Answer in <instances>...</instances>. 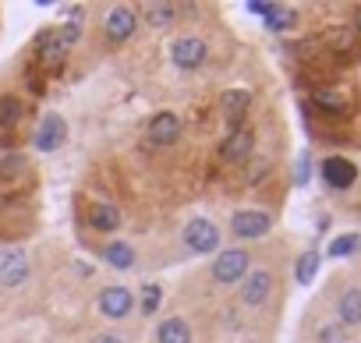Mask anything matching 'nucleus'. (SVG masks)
I'll return each mask as SVG.
<instances>
[{"label":"nucleus","instance_id":"obj_24","mask_svg":"<svg viewBox=\"0 0 361 343\" xmlns=\"http://www.w3.org/2000/svg\"><path fill=\"white\" fill-rule=\"evenodd\" d=\"M18 174H25V156H8L4 163H0V177H18Z\"/></svg>","mask_w":361,"mask_h":343},{"label":"nucleus","instance_id":"obj_18","mask_svg":"<svg viewBox=\"0 0 361 343\" xmlns=\"http://www.w3.org/2000/svg\"><path fill=\"white\" fill-rule=\"evenodd\" d=\"M22 113H25V103L18 96H4V99H0V124H4V127H11Z\"/></svg>","mask_w":361,"mask_h":343},{"label":"nucleus","instance_id":"obj_7","mask_svg":"<svg viewBox=\"0 0 361 343\" xmlns=\"http://www.w3.org/2000/svg\"><path fill=\"white\" fill-rule=\"evenodd\" d=\"M29 280V258L22 251H4L0 255V283L4 287H18Z\"/></svg>","mask_w":361,"mask_h":343},{"label":"nucleus","instance_id":"obj_26","mask_svg":"<svg viewBox=\"0 0 361 343\" xmlns=\"http://www.w3.org/2000/svg\"><path fill=\"white\" fill-rule=\"evenodd\" d=\"M142 308H145V311H156V308H159V287H156V283L145 287V294H142Z\"/></svg>","mask_w":361,"mask_h":343},{"label":"nucleus","instance_id":"obj_16","mask_svg":"<svg viewBox=\"0 0 361 343\" xmlns=\"http://www.w3.org/2000/svg\"><path fill=\"white\" fill-rule=\"evenodd\" d=\"M106 262L114 266V269H131L135 266V251H131V244H124V241H114V244H106Z\"/></svg>","mask_w":361,"mask_h":343},{"label":"nucleus","instance_id":"obj_31","mask_svg":"<svg viewBox=\"0 0 361 343\" xmlns=\"http://www.w3.org/2000/svg\"><path fill=\"white\" fill-rule=\"evenodd\" d=\"M354 25H357V32H361V11H357V15H354Z\"/></svg>","mask_w":361,"mask_h":343},{"label":"nucleus","instance_id":"obj_14","mask_svg":"<svg viewBox=\"0 0 361 343\" xmlns=\"http://www.w3.org/2000/svg\"><path fill=\"white\" fill-rule=\"evenodd\" d=\"M117 223H121L117 206H110V202L89 206V227H92V230H117Z\"/></svg>","mask_w":361,"mask_h":343},{"label":"nucleus","instance_id":"obj_15","mask_svg":"<svg viewBox=\"0 0 361 343\" xmlns=\"http://www.w3.org/2000/svg\"><path fill=\"white\" fill-rule=\"evenodd\" d=\"M159 343H192V329L185 318H166L159 325Z\"/></svg>","mask_w":361,"mask_h":343},{"label":"nucleus","instance_id":"obj_21","mask_svg":"<svg viewBox=\"0 0 361 343\" xmlns=\"http://www.w3.org/2000/svg\"><path fill=\"white\" fill-rule=\"evenodd\" d=\"M145 18H149V25H166V22H173V8L170 4H149Z\"/></svg>","mask_w":361,"mask_h":343},{"label":"nucleus","instance_id":"obj_8","mask_svg":"<svg viewBox=\"0 0 361 343\" xmlns=\"http://www.w3.org/2000/svg\"><path fill=\"white\" fill-rule=\"evenodd\" d=\"M234 234L238 237H245V241H252V237H262V234H269V216L266 213H259V209H245V213H238L234 216Z\"/></svg>","mask_w":361,"mask_h":343},{"label":"nucleus","instance_id":"obj_30","mask_svg":"<svg viewBox=\"0 0 361 343\" xmlns=\"http://www.w3.org/2000/svg\"><path fill=\"white\" fill-rule=\"evenodd\" d=\"M96 343H121V339H117V336H99Z\"/></svg>","mask_w":361,"mask_h":343},{"label":"nucleus","instance_id":"obj_12","mask_svg":"<svg viewBox=\"0 0 361 343\" xmlns=\"http://www.w3.org/2000/svg\"><path fill=\"white\" fill-rule=\"evenodd\" d=\"M135 25H138V18H135L128 8H114L110 18H106V36H110L114 43H124V39L135 32Z\"/></svg>","mask_w":361,"mask_h":343},{"label":"nucleus","instance_id":"obj_4","mask_svg":"<svg viewBox=\"0 0 361 343\" xmlns=\"http://www.w3.org/2000/svg\"><path fill=\"white\" fill-rule=\"evenodd\" d=\"M252 145H255V135H252V127H234V131L224 138V145H220V156H224L227 163H238V159H248V156H252Z\"/></svg>","mask_w":361,"mask_h":343},{"label":"nucleus","instance_id":"obj_22","mask_svg":"<svg viewBox=\"0 0 361 343\" xmlns=\"http://www.w3.org/2000/svg\"><path fill=\"white\" fill-rule=\"evenodd\" d=\"M315 269H319V255H315V251L301 255V262H298V280H301V283H312V280H315Z\"/></svg>","mask_w":361,"mask_h":343},{"label":"nucleus","instance_id":"obj_13","mask_svg":"<svg viewBox=\"0 0 361 343\" xmlns=\"http://www.w3.org/2000/svg\"><path fill=\"white\" fill-rule=\"evenodd\" d=\"M248 106H252V96H248L245 89H231V92H224V117H227V124L241 127V117L248 113Z\"/></svg>","mask_w":361,"mask_h":343},{"label":"nucleus","instance_id":"obj_5","mask_svg":"<svg viewBox=\"0 0 361 343\" xmlns=\"http://www.w3.org/2000/svg\"><path fill=\"white\" fill-rule=\"evenodd\" d=\"M170 57H173L177 68H199L206 61V43L195 39V36H185V39H177L170 46Z\"/></svg>","mask_w":361,"mask_h":343},{"label":"nucleus","instance_id":"obj_25","mask_svg":"<svg viewBox=\"0 0 361 343\" xmlns=\"http://www.w3.org/2000/svg\"><path fill=\"white\" fill-rule=\"evenodd\" d=\"M287 25H294V11L273 8V11H269V29H287Z\"/></svg>","mask_w":361,"mask_h":343},{"label":"nucleus","instance_id":"obj_6","mask_svg":"<svg viewBox=\"0 0 361 343\" xmlns=\"http://www.w3.org/2000/svg\"><path fill=\"white\" fill-rule=\"evenodd\" d=\"M245 273H248V255L245 251H224L213 266V276L220 283H238Z\"/></svg>","mask_w":361,"mask_h":343},{"label":"nucleus","instance_id":"obj_10","mask_svg":"<svg viewBox=\"0 0 361 343\" xmlns=\"http://www.w3.org/2000/svg\"><path fill=\"white\" fill-rule=\"evenodd\" d=\"M149 138L156 142V145H173L177 138H180V120L173 117V113H156L152 120H149Z\"/></svg>","mask_w":361,"mask_h":343},{"label":"nucleus","instance_id":"obj_23","mask_svg":"<svg viewBox=\"0 0 361 343\" xmlns=\"http://www.w3.org/2000/svg\"><path fill=\"white\" fill-rule=\"evenodd\" d=\"M78 36H82V22H78V18H71V22L57 32V43L68 50V46H75V43H78Z\"/></svg>","mask_w":361,"mask_h":343},{"label":"nucleus","instance_id":"obj_17","mask_svg":"<svg viewBox=\"0 0 361 343\" xmlns=\"http://www.w3.org/2000/svg\"><path fill=\"white\" fill-rule=\"evenodd\" d=\"M340 318H343L347 325H357V322H361V290H347V294L340 297Z\"/></svg>","mask_w":361,"mask_h":343},{"label":"nucleus","instance_id":"obj_19","mask_svg":"<svg viewBox=\"0 0 361 343\" xmlns=\"http://www.w3.org/2000/svg\"><path fill=\"white\" fill-rule=\"evenodd\" d=\"M357 244H361V237H357V234H343V237H336V241L329 244V255H333V258L354 255V251H357Z\"/></svg>","mask_w":361,"mask_h":343},{"label":"nucleus","instance_id":"obj_20","mask_svg":"<svg viewBox=\"0 0 361 343\" xmlns=\"http://www.w3.org/2000/svg\"><path fill=\"white\" fill-rule=\"evenodd\" d=\"M315 103H319V110H326V113H343V110H347L340 92H315Z\"/></svg>","mask_w":361,"mask_h":343},{"label":"nucleus","instance_id":"obj_9","mask_svg":"<svg viewBox=\"0 0 361 343\" xmlns=\"http://www.w3.org/2000/svg\"><path fill=\"white\" fill-rule=\"evenodd\" d=\"M131 304H135V297H131L128 287H106V290L99 294V308H103V315H110V318H124V315L131 311Z\"/></svg>","mask_w":361,"mask_h":343},{"label":"nucleus","instance_id":"obj_11","mask_svg":"<svg viewBox=\"0 0 361 343\" xmlns=\"http://www.w3.org/2000/svg\"><path fill=\"white\" fill-rule=\"evenodd\" d=\"M269 290H273V276L266 269H255V273H248V280L241 287V301L245 304H262L269 297Z\"/></svg>","mask_w":361,"mask_h":343},{"label":"nucleus","instance_id":"obj_3","mask_svg":"<svg viewBox=\"0 0 361 343\" xmlns=\"http://www.w3.org/2000/svg\"><path fill=\"white\" fill-rule=\"evenodd\" d=\"M322 177H326V185L329 188H350L354 181H357V166L350 163V159H340V156H333V159H326L322 163Z\"/></svg>","mask_w":361,"mask_h":343},{"label":"nucleus","instance_id":"obj_29","mask_svg":"<svg viewBox=\"0 0 361 343\" xmlns=\"http://www.w3.org/2000/svg\"><path fill=\"white\" fill-rule=\"evenodd\" d=\"M305 181H308V156L298 159V185H305Z\"/></svg>","mask_w":361,"mask_h":343},{"label":"nucleus","instance_id":"obj_2","mask_svg":"<svg viewBox=\"0 0 361 343\" xmlns=\"http://www.w3.org/2000/svg\"><path fill=\"white\" fill-rule=\"evenodd\" d=\"M185 244H188L192 251H213V248L220 244V230H216L209 220H192V223L185 227Z\"/></svg>","mask_w":361,"mask_h":343},{"label":"nucleus","instance_id":"obj_28","mask_svg":"<svg viewBox=\"0 0 361 343\" xmlns=\"http://www.w3.org/2000/svg\"><path fill=\"white\" fill-rule=\"evenodd\" d=\"M319 336H322L326 343H343V339H340V325H326Z\"/></svg>","mask_w":361,"mask_h":343},{"label":"nucleus","instance_id":"obj_27","mask_svg":"<svg viewBox=\"0 0 361 343\" xmlns=\"http://www.w3.org/2000/svg\"><path fill=\"white\" fill-rule=\"evenodd\" d=\"M329 43H336L333 50H340V54H343V50H350V43H354V39H350L347 32H329Z\"/></svg>","mask_w":361,"mask_h":343},{"label":"nucleus","instance_id":"obj_1","mask_svg":"<svg viewBox=\"0 0 361 343\" xmlns=\"http://www.w3.org/2000/svg\"><path fill=\"white\" fill-rule=\"evenodd\" d=\"M64 138H68L64 117H61V113H47L43 124H39V131H36V145H39L43 152H54V149L64 145Z\"/></svg>","mask_w":361,"mask_h":343}]
</instances>
